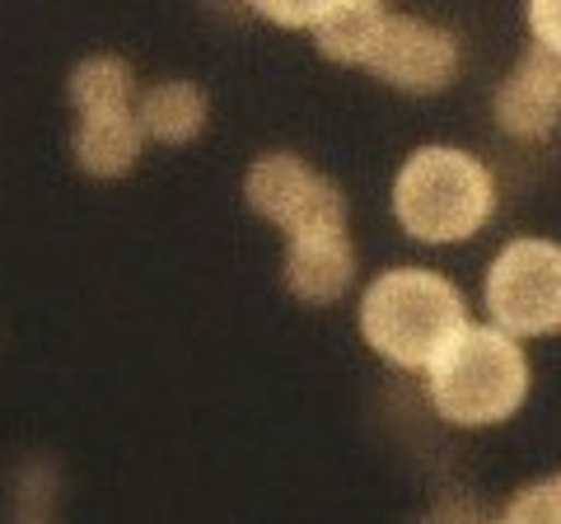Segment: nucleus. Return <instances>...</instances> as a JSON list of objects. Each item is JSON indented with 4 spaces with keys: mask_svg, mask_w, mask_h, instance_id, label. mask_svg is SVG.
Segmentation results:
<instances>
[{
    "mask_svg": "<svg viewBox=\"0 0 561 524\" xmlns=\"http://www.w3.org/2000/svg\"><path fill=\"white\" fill-rule=\"evenodd\" d=\"M468 328L459 286L426 267H389L360 300V333L402 371H431Z\"/></svg>",
    "mask_w": 561,
    "mask_h": 524,
    "instance_id": "f257e3e1",
    "label": "nucleus"
},
{
    "mask_svg": "<svg viewBox=\"0 0 561 524\" xmlns=\"http://www.w3.org/2000/svg\"><path fill=\"white\" fill-rule=\"evenodd\" d=\"M491 206L496 183L478 155L459 146H421L408 155L393 183V216L412 239L454 243L478 235Z\"/></svg>",
    "mask_w": 561,
    "mask_h": 524,
    "instance_id": "f03ea898",
    "label": "nucleus"
},
{
    "mask_svg": "<svg viewBox=\"0 0 561 524\" xmlns=\"http://www.w3.org/2000/svg\"><path fill=\"white\" fill-rule=\"evenodd\" d=\"M435 412L454 426L505 422L529 394V361L496 323H468L426 371Z\"/></svg>",
    "mask_w": 561,
    "mask_h": 524,
    "instance_id": "7ed1b4c3",
    "label": "nucleus"
},
{
    "mask_svg": "<svg viewBox=\"0 0 561 524\" xmlns=\"http://www.w3.org/2000/svg\"><path fill=\"white\" fill-rule=\"evenodd\" d=\"M486 309L501 333L548 338L561 333V243L515 239L486 272Z\"/></svg>",
    "mask_w": 561,
    "mask_h": 524,
    "instance_id": "20e7f679",
    "label": "nucleus"
},
{
    "mask_svg": "<svg viewBox=\"0 0 561 524\" xmlns=\"http://www.w3.org/2000/svg\"><path fill=\"white\" fill-rule=\"evenodd\" d=\"M243 197L257 216L286 230V239H319V235H346V202L337 183L313 173L300 155H262L243 179Z\"/></svg>",
    "mask_w": 561,
    "mask_h": 524,
    "instance_id": "39448f33",
    "label": "nucleus"
},
{
    "mask_svg": "<svg viewBox=\"0 0 561 524\" xmlns=\"http://www.w3.org/2000/svg\"><path fill=\"white\" fill-rule=\"evenodd\" d=\"M365 71H375L379 80H389L408 94H435L459 71V43H454L445 29L416 20V14L389 10Z\"/></svg>",
    "mask_w": 561,
    "mask_h": 524,
    "instance_id": "423d86ee",
    "label": "nucleus"
},
{
    "mask_svg": "<svg viewBox=\"0 0 561 524\" xmlns=\"http://www.w3.org/2000/svg\"><path fill=\"white\" fill-rule=\"evenodd\" d=\"M496 122L519 141H538L561 122V52L534 43L496 94Z\"/></svg>",
    "mask_w": 561,
    "mask_h": 524,
    "instance_id": "0eeeda50",
    "label": "nucleus"
},
{
    "mask_svg": "<svg viewBox=\"0 0 561 524\" xmlns=\"http://www.w3.org/2000/svg\"><path fill=\"white\" fill-rule=\"evenodd\" d=\"M356 276V253L346 235H319V239H290L286 243V286L309 305H328L346 295Z\"/></svg>",
    "mask_w": 561,
    "mask_h": 524,
    "instance_id": "6e6552de",
    "label": "nucleus"
},
{
    "mask_svg": "<svg viewBox=\"0 0 561 524\" xmlns=\"http://www.w3.org/2000/svg\"><path fill=\"white\" fill-rule=\"evenodd\" d=\"M140 117L136 109H113V113H84L76 127V160L94 179H117L127 173L140 155Z\"/></svg>",
    "mask_w": 561,
    "mask_h": 524,
    "instance_id": "1a4fd4ad",
    "label": "nucleus"
},
{
    "mask_svg": "<svg viewBox=\"0 0 561 524\" xmlns=\"http://www.w3.org/2000/svg\"><path fill=\"white\" fill-rule=\"evenodd\" d=\"M136 117L150 141L183 146L206 127V94L192 80H164V84H154V90H146Z\"/></svg>",
    "mask_w": 561,
    "mask_h": 524,
    "instance_id": "9d476101",
    "label": "nucleus"
},
{
    "mask_svg": "<svg viewBox=\"0 0 561 524\" xmlns=\"http://www.w3.org/2000/svg\"><path fill=\"white\" fill-rule=\"evenodd\" d=\"M383 20H389V10L375 5V0H332L328 20L319 24V52L342 66H365L375 52V38Z\"/></svg>",
    "mask_w": 561,
    "mask_h": 524,
    "instance_id": "9b49d317",
    "label": "nucleus"
},
{
    "mask_svg": "<svg viewBox=\"0 0 561 524\" xmlns=\"http://www.w3.org/2000/svg\"><path fill=\"white\" fill-rule=\"evenodd\" d=\"M136 80L131 66L122 57H90L70 71V103L84 113H113V109H131Z\"/></svg>",
    "mask_w": 561,
    "mask_h": 524,
    "instance_id": "f8f14e48",
    "label": "nucleus"
},
{
    "mask_svg": "<svg viewBox=\"0 0 561 524\" xmlns=\"http://www.w3.org/2000/svg\"><path fill=\"white\" fill-rule=\"evenodd\" d=\"M496 524H561V474L524 487Z\"/></svg>",
    "mask_w": 561,
    "mask_h": 524,
    "instance_id": "ddd939ff",
    "label": "nucleus"
},
{
    "mask_svg": "<svg viewBox=\"0 0 561 524\" xmlns=\"http://www.w3.org/2000/svg\"><path fill=\"white\" fill-rule=\"evenodd\" d=\"M328 10H332V0H262L257 14L262 20H272L280 29H313L319 33V24L328 20Z\"/></svg>",
    "mask_w": 561,
    "mask_h": 524,
    "instance_id": "4468645a",
    "label": "nucleus"
},
{
    "mask_svg": "<svg viewBox=\"0 0 561 524\" xmlns=\"http://www.w3.org/2000/svg\"><path fill=\"white\" fill-rule=\"evenodd\" d=\"M529 29L542 47L561 52V0H538V5H529Z\"/></svg>",
    "mask_w": 561,
    "mask_h": 524,
    "instance_id": "2eb2a0df",
    "label": "nucleus"
},
{
    "mask_svg": "<svg viewBox=\"0 0 561 524\" xmlns=\"http://www.w3.org/2000/svg\"><path fill=\"white\" fill-rule=\"evenodd\" d=\"M431 524H478V520H472L468 511H463V515H459V511H445V515H435Z\"/></svg>",
    "mask_w": 561,
    "mask_h": 524,
    "instance_id": "dca6fc26",
    "label": "nucleus"
}]
</instances>
